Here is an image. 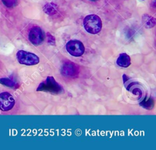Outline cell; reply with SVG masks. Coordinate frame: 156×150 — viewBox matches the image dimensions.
Listing matches in <instances>:
<instances>
[{
    "label": "cell",
    "instance_id": "cell-12",
    "mask_svg": "<svg viewBox=\"0 0 156 150\" xmlns=\"http://www.w3.org/2000/svg\"><path fill=\"white\" fill-rule=\"evenodd\" d=\"M1 1L2 3L7 7H13L16 5L18 0H1Z\"/></svg>",
    "mask_w": 156,
    "mask_h": 150
},
{
    "label": "cell",
    "instance_id": "cell-4",
    "mask_svg": "<svg viewBox=\"0 0 156 150\" xmlns=\"http://www.w3.org/2000/svg\"><path fill=\"white\" fill-rule=\"evenodd\" d=\"M66 51L72 56L78 57L82 55L85 52L83 43L76 39L69 41L66 44Z\"/></svg>",
    "mask_w": 156,
    "mask_h": 150
},
{
    "label": "cell",
    "instance_id": "cell-5",
    "mask_svg": "<svg viewBox=\"0 0 156 150\" xmlns=\"http://www.w3.org/2000/svg\"><path fill=\"white\" fill-rule=\"evenodd\" d=\"M44 36L43 30L38 26L32 27L29 32V40L35 45L38 46L44 41Z\"/></svg>",
    "mask_w": 156,
    "mask_h": 150
},
{
    "label": "cell",
    "instance_id": "cell-13",
    "mask_svg": "<svg viewBox=\"0 0 156 150\" xmlns=\"http://www.w3.org/2000/svg\"><path fill=\"white\" fill-rule=\"evenodd\" d=\"M47 38H48V43L50 44L51 45H55V38L50 33H46Z\"/></svg>",
    "mask_w": 156,
    "mask_h": 150
},
{
    "label": "cell",
    "instance_id": "cell-3",
    "mask_svg": "<svg viewBox=\"0 0 156 150\" xmlns=\"http://www.w3.org/2000/svg\"><path fill=\"white\" fill-rule=\"evenodd\" d=\"M16 58L20 64L27 66L35 65L40 61V59L37 55L23 50L18 51Z\"/></svg>",
    "mask_w": 156,
    "mask_h": 150
},
{
    "label": "cell",
    "instance_id": "cell-9",
    "mask_svg": "<svg viewBox=\"0 0 156 150\" xmlns=\"http://www.w3.org/2000/svg\"><path fill=\"white\" fill-rule=\"evenodd\" d=\"M142 22H143L144 26L147 29L152 28L155 25V18L147 14H144L143 15Z\"/></svg>",
    "mask_w": 156,
    "mask_h": 150
},
{
    "label": "cell",
    "instance_id": "cell-6",
    "mask_svg": "<svg viewBox=\"0 0 156 150\" xmlns=\"http://www.w3.org/2000/svg\"><path fill=\"white\" fill-rule=\"evenodd\" d=\"M60 72L64 77L74 78L79 74V66L71 61H66L62 65Z\"/></svg>",
    "mask_w": 156,
    "mask_h": 150
},
{
    "label": "cell",
    "instance_id": "cell-8",
    "mask_svg": "<svg viewBox=\"0 0 156 150\" xmlns=\"http://www.w3.org/2000/svg\"><path fill=\"white\" fill-rule=\"evenodd\" d=\"M116 64L121 67H128L131 64L130 57L127 53H122L117 58Z\"/></svg>",
    "mask_w": 156,
    "mask_h": 150
},
{
    "label": "cell",
    "instance_id": "cell-1",
    "mask_svg": "<svg viewBox=\"0 0 156 150\" xmlns=\"http://www.w3.org/2000/svg\"><path fill=\"white\" fill-rule=\"evenodd\" d=\"M37 91H43L52 94H61L64 92V89L52 76L48 77L46 80L42 81L37 89Z\"/></svg>",
    "mask_w": 156,
    "mask_h": 150
},
{
    "label": "cell",
    "instance_id": "cell-2",
    "mask_svg": "<svg viewBox=\"0 0 156 150\" xmlns=\"http://www.w3.org/2000/svg\"><path fill=\"white\" fill-rule=\"evenodd\" d=\"M83 22L85 30L91 34H96L102 29V21L99 16L94 14L86 16Z\"/></svg>",
    "mask_w": 156,
    "mask_h": 150
},
{
    "label": "cell",
    "instance_id": "cell-10",
    "mask_svg": "<svg viewBox=\"0 0 156 150\" xmlns=\"http://www.w3.org/2000/svg\"><path fill=\"white\" fill-rule=\"evenodd\" d=\"M43 11L49 15H53L57 12V5L54 3H48L43 7Z\"/></svg>",
    "mask_w": 156,
    "mask_h": 150
},
{
    "label": "cell",
    "instance_id": "cell-11",
    "mask_svg": "<svg viewBox=\"0 0 156 150\" xmlns=\"http://www.w3.org/2000/svg\"><path fill=\"white\" fill-rule=\"evenodd\" d=\"M0 83L2 84H4L6 86L8 87H15L16 86V83L10 80L9 78H1L0 79Z\"/></svg>",
    "mask_w": 156,
    "mask_h": 150
},
{
    "label": "cell",
    "instance_id": "cell-14",
    "mask_svg": "<svg viewBox=\"0 0 156 150\" xmlns=\"http://www.w3.org/2000/svg\"><path fill=\"white\" fill-rule=\"evenodd\" d=\"M90 1H96V0H90Z\"/></svg>",
    "mask_w": 156,
    "mask_h": 150
},
{
    "label": "cell",
    "instance_id": "cell-7",
    "mask_svg": "<svg viewBox=\"0 0 156 150\" xmlns=\"http://www.w3.org/2000/svg\"><path fill=\"white\" fill-rule=\"evenodd\" d=\"M15 104V100L12 95L8 92L0 94V109L7 111L12 109Z\"/></svg>",
    "mask_w": 156,
    "mask_h": 150
}]
</instances>
